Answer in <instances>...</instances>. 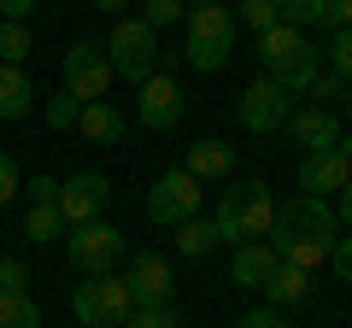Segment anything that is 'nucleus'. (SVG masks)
<instances>
[{"label": "nucleus", "instance_id": "nucleus-1", "mask_svg": "<svg viewBox=\"0 0 352 328\" xmlns=\"http://www.w3.org/2000/svg\"><path fill=\"white\" fill-rule=\"evenodd\" d=\"M335 229H340L335 205H329V200H317V194H300V200H288V205L276 211L270 246H276V258H282V264L317 270V264H329V253H335V240H340Z\"/></svg>", "mask_w": 352, "mask_h": 328}, {"label": "nucleus", "instance_id": "nucleus-2", "mask_svg": "<svg viewBox=\"0 0 352 328\" xmlns=\"http://www.w3.org/2000/svg\"><path fill=\"white\" fill-rule=\"evenodd\" d=\"M182 59L200 76L229 71V59H235V12L223 0H194L188 6V18H182Z\"/></svg>", "mask_w": 352, "mask_h": 328}, {"label": "nucleus", "instance_id": "nucleus-3", "mask_svg": "<svg viewBox=\"0 0 352 328\" xmlns=\"http://www.w3.org/2000/svg\"><path fill=\"white\" fill-rule=\"evenodd\" d=\"M276 211L282 205L270 200V188L264 182H235V188H223V205H217V240L223 246H247V240H270V229H276Z\"/></svg>", "mask_w": 352, "mask_h": 328}, {"label": "nucleus", "instance_id": "nucleus-4", "mask_svg": "<svg viewBox=\"0 0 352 328\" xmlns=\"http://www.w3.org/2000/svg\"><path fill=\"white\" fill-rule=\"evenodd\" d=\"M258 71L276 76L288 94H305L317 82V41L305 36V30H294V24L264 30L258 36Z\"/></svg>", "mask_w": 352, "mask_h": 328}, {"label": "nucleus", "instance_id": "nucleus-5", "mask_svg": "<svg viewBox=\"0 0 352 328\" xmlns=\"http://www.w3.org/2000/svg\"><path fill=\"white\" fill-rule=\"evenodd\" d=\"M71 311H76L82 328H124L129 311H135V299H129V281L112 270V276L76 281V288H71Z\"/></svg>", "mask_w": 352, "mask_h": 328}, {"label": "nucleus", "instance_id": "nucleus-6", "mask_svg": "<svg viewBox=\"0 0 352 328\" xmlns=\"http://www.w3.org/2000/svg\"><path fill=\"white\" fill-rule=\"evenodd\" d=\"M106 59H112V71L124 76V82H147L153 71H159V30H147L141 18H118L112 36H106Z\"/></svg>", "mask_w": 352, "mask_h": 328}, {"label": "nucleus", "instance_id": "nucleus-7", "mask_svg": "<svg viewBox=\"0 0 352 328\" xmlns=\"http://www.w3.org/2000/svg\"><path fill=\"white\" fill-rule=\"evenodd\" d=\"M65 258H71V270H82V276H112L118 258H124V229L118 223H82V229H65Z\"/></svg>", "mask_w": 352, "mask_h": 328}, {"label": "nucleus", "instance_id": "nucleus-8", "mask_svg": "<svg viewBox=\"0 0 352 328\" xmlns=\"http://www.w3.org/2000/svg\"><path fill=\"white\" fill-rule=\"evenodd\" d=\"M59 76H65V94H76L82 106H94V100H106V89H112V59H106V41H76V47H65V65H59Z\"/></svg>", "mask_w": 352, "mask_h": 328}, {"label": "nucleus", "instance_id": "nucleus-9", "mask_svg": "<svg viewBox=\"0 0 352 328\" xmlns=\"http://www.w3.org/2000/svg\"><path fill=\"white\" fill-rule=\"evenodd\" d=\"M200 200H206V182L200 176H188V170H164V176L147 188V217L159 229H176V223H188V217H200Z\"/></svg>", "mask_w": 352, "mask_h": 328}, {"label": "nucleus", "instance_id": "nucleus-10", "mask_svg": "<svg viewBox=\"0 0 352 328\" xmlns=\"http://www.w3.org/2000/svg\"><path fill=\"white\" fill-rule=\"evenodd\" d=\"M235 112H241V124H247L252 135H276V129L294 117V94L282 89L276 76H258V82H247V89H241Z\"/></svg>", "mask_w": 352, "mask_h": 328}, {"label": "nucleus", "instance_id": "nucleus-11", "mask_svg": "<svg viewBox=\"0 0 352 328\" xmlns=\"http://www.w3.org/2000/svg\"><path fill=\"white\" fill-rule=\"evenodd\" d=\"M106 205H112V182H106L100 170H76V176L59 182V211H65V223H71V229L100 223Z\"/></svg>", "mask_w": 352, "mask_h": 328}, {"label": "nucleus", "instance_id": "nucleus-12", "mask_svg": "<svg viewBox=\"0 0 352 328\" xmlns=\"http://www.w3.org/2000/svg\"><path fill=\"white\" fill-rule=\"evenodd\" d=\"M182 112H188L182 82H176L170 71H153L147 82H141V94H135V117L147 129H176V124H182Z\"/></svg>", "mask_w": 352, "mask_h": 328}, {"label": "nucleus", "instance_id": "nucleus-13", "mask_svg": "<svg viewBox=\"0 0 352 328\" xmlns=\"http://www.w3.org/2000/svg\"><path fill=\"white\" fill-rule=\"evenodd\" d=\"M124 281H129V299L135 305H170L176 299V270H170L164 253H135Z\"/></svg>", "mask_w": 352, "mask_h": 328}, {"label": "nucleus", "instance_id": "nucleus-14", "mask_svg": "<svg viewBox=\"0 0 352 328\" xmlns=\"http://www.w3.org/2000/svg\"><path fill=\"white\" fill-rule=\"evenodd\" d=\"M352 182V159L340 147H329V152H305L300 159V188L305 194H317V200H323V194H340Z\"/></svg>", "mask_w": 352, "mask_h": 328}, {"label": "nucleus", "instance_id": "nucleus-15", "mask_svg": "<svg viewBox=\"0 0 352 328\" xmlns=\"http://www.w3.org/2000/svg\"><path fill=\"white\" fill-rule=\"evenodd\" d=\"M282 129H288V135L300 141L305 152H329V147H340V117L329 112V106H305V112L294 106V117H288Z\"/></svg>", "mask_w": 352, "mask_h": 328}, {"label": "nucleus", "instance_id": "nucleus-16", "mask_svg": "<svg viewBox=\"0 0 352 328\" xmlns=\"http://www.w3.org/2000/svg\"><path fill=\"white\" fill-rule=\"evenodd\" d=\"M76 135H82L88 147H118V141L129 135V117L118 112L112 100H94V106H82V117H76Z\"/></svg>", "mask_w": 352, "mask_h": 328}, {"label": "nucleus", "instance_id": "nucleus-17", "mask_svg": "<svg viewBox=\"0 0 352 328\" xmlns=\"http://www.w3.org/2000/svg\"><path fill=\"white\" fill-rule=\"evenodd\" d=\"M182 170H188V176H200V182H223L229 170H235V147H229V141H217V135L188 141V159H182Z\"/></svg>", "mask_w": 352, "mask_h": 328}, {"label": "nucleus", "instance_id": "nucleus-18", "mask_svg": "<svg viewBox=\"0 0 352 328\" xmlns=\"http://www.w3.org/2000/svg\"><path fill=\"white\" fill-rule=\"evenodd\" d=\"M276 264H282V258H276V246H270V240H247V246H235L229 281H235V288H264Z\"/></svg>", "mask_w": 352, "mask_h": 328}, {"label": "nucleus", "instance_id": "nucleus-19", "mask_svg": "<svg viewBox=\"0 0 352 328\" xmlns=\"http://www.w3.org/2000/svg\"><path fill=\"white\" fill-rule=\"evenodd\" d=\"M264 293H270V305H276V311H294V305L311 299V270L276 264V270H270V281H264Z\"/></svg>", "mask_w": 352, "mask_h": 328}, {"label": "nucleus", "instance_id": "nucleus-20", "mask_svg": "<svg viewBox=\"0 0 352 328\" xmlns=\"http://www.w3.org/2000/svg\"><path fill=\"white\" fill-rule=\"evenodd\" d=\"M30 106H36V82L24 76V65H0V117L18 124Z\"/></svg>", "mask_w": 352, "mask_h": 328}, {"label": "nucleus", "instance_id": "nucleus-21", "mask_svg": "<svg viewBox=\"0 0 352 328\" xmlns=\"http://www.w3.org/2000/svg\"><path fill=\"white\" fill-rule=\"evenodd\" d=\"M217 246H223V240H217L212 217H188V223H176V258H194V264H200V258H212Z\"/></svg>", "mask_w": 352, "mask_h": 328}, {"label": "nucleus", "instance_id": "nucleus-22", "mask_svg": "<svg viewBox=\"0 0 352 328\" xmlns=\"http://www.w3.org/2000/svg\"><path fill=\"white\" fill-rule=\"evenodd\" d=\"M65 211H59V200H36L30 205V217H24V240H36V246H47V240H65Z\"/></svg>", "mask_w": 352, "mask_h": 328}, {"label": "nucleus", "instance_id": "nucleus-23", "mask_svg": "<svg viewBox=\"0 0 352 328\" xmlns=\"http://www.w3.org/2000/svg\"><path fill=\"white\" fill-rule=\"evenodd\" d=\"M0 328H41V305L30 299V293L0 288Z\"/></svg>", "mask_w": 352, "mask_h": 328}, {"label": "nucleus", "instance_id": "nucleus-24", "mask_svg": "<svg viewBox=\"0 0 352 328\" xmlns=\"http://www.w3.org/2000/svg\"><path fill=\"white\" fill-rule=\"evenodd\" d=\"M276 18L294 24V30H311V24L329 18V0H276Z\"/></svg>", "mask_w": 352, "mask_h": 328}, {"label": "nucleus", "instance_id": "nucleus-25", "mask_svg": "<svg viewBox=\"0 0 352 328\" xmlns=\"http://www.w3.org/2000/svg\"><path fill=\"white\" fill-rule=\"evenodd\" d=\"M229 12H235V24H247V30H276L282 18H276V0H235V6H229Z\"/></svg>", "mask_w": 352, "mask_h": 328}, {"label": "nucleus", "instance_id": "nucleus-26", "mask_svg": "<svg viewBox=\"0 0 352 328\" xmlns=\"http://www.w3.org/2000/svg\"><path fill=\"white\" fill-rule=\"evenodd\" d=\"M188 18V0H141V24L147 30H170Z\"/></svg>", "mask_w": 352, "mask_h": 328}, {"label": "nucleus", "instance_id": "nucleus-27", "mask_svg": "<svg viewBox=\"0 0 352 328\" xmlns=\"http://www.w3.org/2000/svg\"><path fill=\"white\" fill-rule=\"evenodd\" d=\"M30 47H36V36L24 24H0V65H24Z\"/></svg>", "mask_w": 352, "mask_h": 328}, {"label": "nucleus", "instance_id": "nucleus-28", "mask_svg": "<svg viewBox=\"0 0 352 328\" xmlns=\"http://www.w3.org/2000/svg\"><path fill=\"white\" fill-rule=\"evenodd\" d=\"M305 94H311V106H335V100H346V94H352V82L340 71H317V82Z\"/></svg>", "mask_w": 352, "mask_h": 328}, {"label": "nucleus", "instance_id": "nucleus-29", "mask_svg": "<svg viewBox=\"0 0 352 328\" xmlns=\"http://www.w3.org/2000/svg\"><path fill=\"white\" fill-rule=\"evenodd\" d=\"M124 328H182V316H176L170 305H135Z\"/></svg>", "mask_w": 352, "mask_h": 328}, {"label": "nucleus", "instance_id": "nucleus-30", "mask_svg": "<svg viewBox=\"0 0 352 328\" xmlns=\"http://www.w3.org/2000/svg\"><path fill=\"white\" fill-rule=\"evenodd\" d=\"M76 117H82V100L59 89V94L47 100V129H76Z\"/></svg>", "mask_w": 352, "mask_h": 328}, {"label": "nucleus", "instance_id": "nucleus-31", "mask_svg": "<svg viewBox=\"0 0 352 328\" xmlns=\"http://www.w3.org/2000/svg\"><path fill=\"white\" fill-rule=\"evenodd\" d=\"M323 53H329V71H340V76L352 82V30H335Z\"/></svg>", "mask_w": 352, "mask_h": 328}, {"label": "nucleus", "instance_id": "nucleus-32", "mask_svg": "<svg viewBox=\"0 0 352 328\" xmlns=\"http://www.w3.org/2000/svg\"><path fill=\"white\" fill-rule=\"evenodd\" d=\"M0 288L6 293H30V264L24 258H0Z\"/></svg>", "mask_w": 352, "mask_h": 328}, {"label": "nucleus", "instance_id": "nucleus-33", "mask_svg": "<svg viewBox=\"0 0 352 328\" xmlns=\"http://www.w3.org/2000/svg\"><path fill=\"white\" fill-rule=\"evenodd\" d=\"M235 328H294V323H288V316H282V311H276V305H252V311H247V316H241V323H235Z\"/></svg>", "mask_w": 352, "mask_h": 328}, {"label": "nucleus", "instance_id": "nucleus-34", "mask_svg": "<svg viewBox=\"0 0 352 328\" xmlns=\"http://www.w3.org/2000/svg\"><path fill=\"white\" fill-rule=\"evenodd\" d=\"M12 194H18V159H12V152H0V211L12 205Z\"/></svg>", "mask_w": 352, "mask_h": 328}, {"label": "nucleus", "instance_id": "nucleus-35", "mask_svg": "<svg viewBox=\"0 0 352 328\" xmlns=\"http://www.w3.org/2000/svg\"><path fill=\"white\" fill-rule=\"evenodd\" d=\"M329 264L340 270V281H352V235H340V240H335V253H329Z\"/></svg>", "mask_w": 352, "mask_h": 328}, {"label": "nucleus", "instance_id": "nucleus-36", "mask_svg": "<svg viewBox=\"0 0 352 328\" xmlns=\"http://www.w3.org/2000/svg\"><path fill=\"white\" fill-rule=\"evenodd\" d=\"M329 30H352V0H329Z\"/></svg>", "mask_w": 352, "mask_h": 328}, {"label": "nucleus", "instance_id": "nucleus-37", "mask_svg": "<svg viewBox=\"0 0 352 328\" xmlns=\"http://www.w3.org/2000/svg\"><path fill=\"white\" fill-rule=\"evenodd\" d=\"M30 12H36V0H0V18H6V24H24Z\"/></svg>", "mask_w": 352, "mask_h": 328}, {"label": "nucleus", "instance_id": "nucleus-38", "mask_svg": "<svg viewBox=\"0 0 352 328\" xmlns=\"http://www.w3.org/2000/svg\"><path fill=\"white\" fill-rule=\"evenodd\" d=\"M30 200H59V176H41V170H36V182H30Z\"/></svg>", "mask_w": 352, "mask_h": 328}, {"label": "nucleus", "instance_id": "nucleus-39", "mask_svg": "<svg viewBox=\"0 0 352 328\" xmlns=\"http://www.w3.org/2000/svg\"><path fill=\"white\" fill-rule=\"evenodd\" d=\"M335 217H340V223L352 229V182H346V188H340V205H335Z\"/></svg>", "mask_w": 352, "mask_h": 328}, {"label": "nucleus", "instance_id": "nucleus-40", "mask_svg": "<svg viewBox=\"0 0 352 328\" xmlns=\"http://www.w3.org/2000/svg\"><path fill=\"white\" fill-rule=\"evenodd\" d=\"M94 6H100V12H124L129 0H94Z\"/></svg>", "mask_w": 352, "mask_h": 328}, {"label": "nucleus", "instance_id": "nucleus-41", "mask_svg": "<svg viewBox=\"0 0 352 328\" xmlns=\"http://www.w3.org/2000/svg\"><path fill=\"white\" fill-rule=\"evenodd\" d=\"M340 152H346V159H352V135H340Z\"/></svg>", "mask_w": 352, "mask_h": 328}, {"label": "nucleus", "instance_id": "nucleus-42", "mask_svg": "<svg viewBox=\"0 0 352 328\" xmlns=\"http://www.w3.org/2000/svg\"><path fill=\"white\" fill-rule=\"evenodd\" d=\"M340 106H346V117H352V94H346V100H340Z\"/></svg>", "mask_w": 352, "mask_h": 328}]
</instances>
